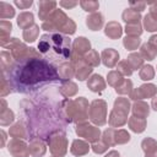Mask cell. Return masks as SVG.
Instances as JSON below:
<instances>
[{
  "label": "cell",
  "instance_id": "28",
  "mask_svg": "<svg viewBox=\"0 0 157 157\" xmlns=\"http://www.w3.org/2000/svg\"><path fill=\"white\" fill-rule=\"evenodd\" d=\"M9 134L10 136H12L13 139H27V130H26V126H23L22 123H16L13 124L10 130H9Z\"/></svg>",
  "mask_w": 157,
  "mask_h": 157
},
{
  "label": "cell",
  "instance_id": "23",
  "mask_svg": "<svg viewBox=\"0 0 157 157\" xmlns=\"http://www.w3.org/2000/svg\"><path fill=\"white\" fill-rule=\"evenodd\" d=\"M70 151H71V153L75 155V156H83V155H86V153L90 151V146H88V144H87L86 141H82V140H74Z\"/></svg>",
  "mask_w": 157,
  "mask_h": 157
},
{
  "label": "cell",
  "instance_id": "27",
  "mask_svg": "<svg viewBox=\"0 0 157 157\" xmlns=\"http://www.w3.org/2000/svg\"><path fill=\"white\" fill-rule=\"evenodd\" d=\"M58 69H59L58 72H59V76L61 78V81H69L75 75V69L71 65V63H65L61 66H59Z\"/></svg>",
  "mask_w": 157,
  "mask_h": 157
},
{
  "label": "cell",
  "instance_id": "13",
  "mask_svg": "<svg viewBox=\"0 0 157 157\" xmlns=\"http://www.w3.org/2000/svg\"><path fill=\"white\" fill-rule=\"evenodd\" d=\"M91 50V43L85 37H78L72 43V53L82 56L83 54H87Z\"/></svg>",
  "mask_w": 157,
  "mask_h": 157
},
{
  "label": "cell",
  "instance_id": "17",
  "mask_svg": "<svg viewBox=\"0 0 157 157\" xmlns=\"http://www.w3.org/2000/svg\"><path fill=\"white\" fill-rule=\"evenodd\" d=\"M29 153L33 157H42L45 153V144L43 141V139H32L29 142Z\"/></svg>",
  "mask_w": 157,
  "mask_h": 157
},
{
  "label": "cell",
  "instance_id": "42",
  "mask_svg": "<svg viewBox=\"0 0 157 157\" xmlns=\"http://www.w3.org/2000/svg\"><path fill=\"white\" fill-rule=\"evenodd\" d=\"M125 32L128 36L132 37H139L142 33V27L140 23H134V25H126L125 26Z\"/></svg>",
  "mask_w": 157,
  "mask_h": 157
},
{
  "label": "cell",
  "instance_id": "54",
  "mask_svg": "<svg viewBox=\"0 0 157 157\" xmlns=\"http://www.w3.org/2000/svg\"><path fill=\"white\" fill-rule=\"evenodd\" d=\"M151 105H152V108L157 112V96L155 97V98H152V102H151Z\"/></svg>",
  "mask_w": 157,
  "mask_h": 157
},
{
  "label": "cell",
  "instance_id": "11",
  "mask_svg": "<svg viewBox=\"0 0 157 157\" xmlns=\"http://www.w3.org/2000/svg\"><path fill=\"white\" fill-rule=\"evenodd\" d=\"M9 152L13 156V157H28L29 153V148L26 145L25 141L20 140V139H12L9 142Z\"/></svg>",
  "mask_w": 157,
  "mask_h": 157
},
{
  "label": "cell",
  "instance_id": "22",
  "mask_svg": "<svg viewBox=\"0 0 157 157\" xmlns=\"http://www.w3.org/2000/svg\"><path fill=\"white\" fill-rule=\"evenodd\" d=\"M132 114H134V117L146 119L148 117V114H150L148 104L146 102H142V101H136L132 104Z\"/></svg>",
  "mask_w": 157,
  "mask_h": 157
},
{
  "label": "cell",
  "instance_id": "48",
  "mask_svg": "<svg viewBox=\"0 0 157 157\" xmlns=\"http://www.w3.org/2000/svg\"><path fill=\"white\" fill-rule=\"evenodd\" d=\"M145 6H146V2L144 1H130V9L137 12H141L142 10H145Z\"/></svg>",
  "mask_w": 157,
  "mask_h": 157
},
{
  "label": "cell",
  "instance_id": "21",
  "mask_svg": "<svg viewBox=\"0 0 157 157\" xmlns=\"http://www.w3.org/2000/svg\"><path fill=\"white\" fill-rule=\"evenodd\" d=\"M15 119V114L12 110H10L6 107V102L4 98H1V112H0V124L2 126L10 125Z\"/></svg>",
  "mask_w": 157,
  "mask_h": 157
},
{
  "label": "cell",
  "instance_id": "7",
  "mask_svg": "<svg viewBox=\"0 0 157 157\" xmlns=\"http://www.w3.org/2000/svg\"><path fill=\"white\" fill-rule=\"evenodd\" d=\"M47 142L49 145V150L52 155H54L55 157L65 156L67 151V140H66V135L64 131H56L52 134L49 139L47 140Z\"/></svg>",
  "mask_w": 157,
  "mask_h": 157
},
{
  "label": "cell",
  "instance_id": "52",
  "mask_svg": "<svg viewBox=\"0 0 157 157\" xmlns=\"http://www.w3.org/2000/svg\"><path fill=\"white\" fill-rule=\"evenodd\" d=\"M150 13L157 18V2H152L150 7Z\"/></svg>",
  "mask_w": 157,
  "mask_h": 157
},
{
  "label": "cell",
  "instance_id": "31",
  "mask_svg": "<svg viewBox=\"0 0 157 157\" xmlns=\"http://www.w3.org/2000/svg\"><path fill=\"white\" fill-rule=\"evenodd\" d=\"M126 59H128L126 61L129 66L131 67V70H137L144 66V59L140 53H131Z\"/></svg>",
  "mask_w": 157,
  "mask_h": 157
},
{
  "label": "cell",
  "instance_id": "2",
  "mask_svg": "<svg viewBox=\"0 0 157 157\" xmlns=\"http://www.w3.org/2000/svg\"><path fill=\"white\" fill-rule=\"evenodd\" d=\"M39 103L33 101H22L21 109L26 124L27 139H45L56 131H64V118L61 114L60 103L53 107L50 103H45L43 99Z\"/></svg>",
  "mask_w": 157,
  "mask_h": 157
},
{
  "label": "cell",
  "instance_id": "36",
  "mask_svg": "<svg viewBox=\"0 0 157 157\" xmlns=\"http://www.w3.org/2000/svg\"><path fill=\"white\" fill-rule=\"evenodd\" d=\"M13 16H15V9L10 4L0 1V17L5 20V18H11Z\"/></svg>",
  "mask_w": 157,
  "mask_h": 157
},
{
  "label": "cell",
  "instance_id": "39",
  "mask_svg": "<svg viewBox=\"0 0 157 157\" xmlns=\"http://www.w3.org/2000/svg\"><path fill=\"white\" fill-rule=\"evenodd\" d=\"M130 141V135L126 130H115L114 131V146L119 144H126Z\"/></svg>",
  "mask_w": 157,
  "mask_h": 157
},
{
  "label": "cell",
  "instance_id": "16",
  "mask_svg": "<svg viewBox=\"0 0 157 157\" xmlns=\"http://www.w3.org/2000/svg\"><path fill=\"white\" fill-rule=\"evenodd\" d=\"M123 33V27L119 22H115V21H110L105 25L104 27V34L107 37H109L110 39H117L121 36Z\"/></svg>",
  "mask_w": 157,
  "mask_h": 157
},
{
  "label": "cell",
  "instance_id": "26",
  "mask_svg": "<svg viewBox=\"0 0 157 157\" xmlns=\"http://www.w3.org/2000/svg\"><path fill=\"white\" fill-rule=\"evenodd\" d=\"M123 20L126 22V25H134V23H140V20H141V15L140 12L132 10V9H125L123 15H121Z\"/></svg>",
  "mask_w": 157,
  "mask_h": 157
},
{
  "label": "cell",
  "instance_id": "55",
  "mask_svg": "<svg viewBox=\"0 0 157 157\" xmlns=\"http://www.w3.org/2000/svg\"><path fill=\"white\" fill-rule=\"evenodd\" d=\"M1 139H2L1 146H4V144H5V140H6V134H5V131H2V130H1Z\"/></svg>",
  "mask_w": 157,
  "mask_h": 157
},
{
  "label": "cell",
  "instance_id": "18",
  "mask_svg": "<svg viewBox=\"0 0 157 157\" xmlns=\"http://www.w3.org/2000/svg\"><path fill=\"white\" fill-rule=\"evenodd\" d=\"M11 29H12V25L10 21H6V20H2L0 22V44L1 47L5 48V45L10 42V33H11Z\"/></svg>",
  "mask_w": 157,
  "mask_h": 157
},
{
  "label": "cell",
  "instance_id": "12",
  "mask_svg": "<svg viewBox=\"0 0 157 157\" xmlns=\"http://www.w3.org/2000/svg\"><path fill=\"white\" fill-rule=\"evenodd\" d=\"M56 1H48V0H42L38 2V16L40 20L47 21L50 15L56 10Z\"/></svg>",
  "mask_w": 157,
  "mask_h": 157
},
{
  "label": "cell",
  "instance_id": "20",
  "mask_svg": "<svg viewBox=\"0 0 157 157\" xmlns=\"http://www.w3.org/2000/svg\"><path fill=\"white\" fill-rule=\"evenodd\" d=\"M141 147L145 152V157H157V141L156 140L151 137H146L142 140Z\"/></svg>",
  "mask_w": 157,
  "mask_h": 157
},
{
  "label": "cell",
  "instance_id": "38",
  "mask_svg": "<svg viewBox=\"0 0 157 157\" xmlns=\"http://www.w3.org/2000/svg\"><path fill=\"white\" fill-rule=\"evenodd\" d=\"M144 27L148 32H155L157 31V18L152 16L150 12L144 17Z\"/></svg>",
  "mask_w": 157,
  "mask_h": 157
},
{
  "label": "cell",
  "instance_id": "3",
  "mask_svg": "<svg viewBox=\"0 0 157 157\" xmlns=\"http://www.w3.org/2000/svg\"><path fill=\"white\" fill-rule=\"evenodd\" d=\"M38 52L53 66L59 67L71 60V39L61 33H45L38 42Z\"/></svg>",
  "mask_w": 157,
  "mask_h": 157
},
{
  "label": "cell",
  "instance_id": "15",
  "mask_svg": "<svg viewBox=\"0 0 157 157\" xmlns=\"http://www.w3.org/2000/svg\"><path fill=\"white\" fill-rule=\"evenodd\" d=\"M103 23H104V18H103V15L101 12L91 13L86 18V26L91 31H98V29H101L102 26H103Z\"/></svg>",
  "mask_w": 157,
  "mask_h": 157
},
{
  "label": "cell",
  "instance_id": "10",
  "mask_svg": "<svg viewBox=\"0 0 157 157\" xmlns=\"http://www.w3.org/2000/svg\"><path fill=\"white\" fill-rule=\"evenodd\" d=\"M157 93V87L153 83H145L139 88H135L130 93L132 101H141L142 98H151Z\"/></svg>",
  "mask_w": 157,
  "mask_h": 157
},
{
  "label": "cell",
  "instance_id": "32",
  "mask_svg": "<svg viewBox=\"0 0 157 157\" xmlns=\"http://www.w3.org/2000/svg\"><path fill=\"white\" fill-rule=\"evenodd\" d=\"M141 56L144 60H153L157 55V49L153 48L152 45H150L148 43H145L141 45V52H140Z\"/></svg>",
  "mask_w": 157,
  "mask_h": 157
},
{
  "label": "cell",
  "instance_id": "6",
  "mask_svg": "<svg viewBox=\"0 0 157 157\" xmlns=\"http://www.w3.org/2000/svg\"><path fill=\"white\" fill-rule=\"evenodd\" d=\"M130 110V103L128 98L119 97L114 102V108L110 112L108 123L112 128L123 126L128 121V113Z\"/></svg>",
  "mask_w": 157,
  "mask_h": 157
},
{
  "label": "cell",
  "instance_id": "4",
  "mask_svg": "<svg viewBox=\"0 0 157 157\" xmlns=\"http://www.w3.org/2000/svg\"><path fill=\"white\" fill-rule=\"evenodd\" d=\"M61 114L66 123H86L88 119V102L85 97H78L75 101L64 99L60 102Z\"/></svg>",
  "mask_w": 157,
  "mask_h": 157
},
{
  "label": "cell",
  "instance_id": "9",
  "mask_svg": "<svg viewBox=\"0 0 157 157\" xmlns=\"http://www.w3.org/2000/svg\"><path fill=\"white\" fill-rule=\"evenodd\" d=\"M76 134L81 137H85L90 142H96L99 140L101 130L93 125H90L87 123H81L76 125Z\"/></svg>",
  "mask_w": 157,
  "mask_h": 157
},
{
  "label": "cell",
  "instance_id": "53",
  "mask_svg": "<svg viewBox=\"0 0 157 157\" xmlns=\"http://www.w3.org/2000/svg\"><path fill=\"white\" fill-rule=\"evenodd\" d=\"M104 157H119V152H118V151H110V152H108Z\"/></svg>",
  "mask_w": 157,
  "mask_h": 157
},
{
  "label": "cell",
  "instance_id": "50",
  "mask_svg": "<svg viewBox=\"0 0 157 157\" xmlns=\"http://www.w3.org/2000/svg\"><path fill=\"white\" fill-rule=\"evenodd\" d=\"M77 4H80V2H77V1H60V2H59V5H60V6H63V7H66V9H70V7H75Z\"/></svg>",
  "mask_w": 157,
  "mask_h": 157
},
{
  "label": "cell",
  "instance_id": "35",
  "mask_svg": "<svg viewBox=\"0 0 157 157\" xmlns=\"http://www.w3.org/2000/svg\"><path fill=\"white\" fill-rule=\"evenodd\" d=\"M132 91V82L129 78H123L120 83L115 87V92L119 94H128Z\"/></svg>",
  "mask_w": 157,
  "mask_h": 157
},
{
  "label": "cell",
  "instance_id": "25",
  "mask_svg": "<svg viewBox=\"0 0 157 157\" xmlns=\"http://www.w3.org/2000/svg\"><path fill=\"white\" fill-rule=\"evenodd\" d=\"M128 124H129V128L134 131V132H142L145 129H146V119L144 118H137V117H130L129 120H128Z\"/></svg>",
  "mask_w": 157,
  "mask_h": 157
},
{
  "label": "cell",
  "instance_id": "5",
  "mask_svg": "<svg viewBox=\"0 0 157 157\" xmlns=\"http://www.w3.org/2000/svg\"><path fill=\"white\" fill-rule=\"evenodd\" d=\"M42 28L49 33H61V34H74L76 31L75 22L69 18L64 11L56 9L50 17L42 23Z\"/></svg>",
  "mask_w": 157,
  "mask_h": 157
},
{
  "label": "cell",
  "instance_id": "45",
  "mask_svg": "<svg viewBox=\"0 0 157 157\" xmlns=\"http://www.w3.org/2000/svg\"><path fill=\"white\" fill-rule=\"evenodd\" d=\"M117 71L120 72L121 75H125V76H130V75L132 74V70H131V67L129 66V64H128L126 60H125V61H120V63L118 64Z\"/></svg>",
  "mask_w": 157,
  "mask_h": 157
},
{
  "label": "cell",
  "instance_id": "41",
  "mask_svg": "<svg viewBox=\"0 0 157 157\" xmlns=\"http://www.w3.org/2000/svg\"><path fill=\"white\" fill-rule=\"evenodd\" d=\"M155 76V70L151 65H144L140 70V78L144 81H148L152 80Z\"/></svg>",
  "mask_w": 157,
  "mask_h": 157
},
{
  "label": "cell",
  "instance_id": "30",
  "mask_svg": "<svg viewBox=\"0 0 157 157\" xmlns=\"http://www.w3.org/2000/svg\"><path fill=\"white\" fill-rule=\"evenodd\" d=\"M0 58H1L0 61H1V69H2V72H7V71L12 67V65L15 64V59H13L12 55H10V53H7V52H5V50L1 52Z\"/></svg>",
  "mask_w": 157,
  "mask_h": 157
},
{
  "label": "cell",
  "instance_id": "8",
  "mask_svg": "<svg viewBox=\"0 0 157 157\" xmlns=\"http://www.w3.org/2000/svg\"><path fill=\"white\" fill-rule=\"evenodd\" d=\"M88 118L98 126L104 125L107 121V103L103 99H94L88 108Z\"/></svg>",
  "mask_w": 157,
  "mask_h": 157
},
{
  "label": "cell",
  "instance_id": "49",
  "mask_svg": "<svg viewBox=\"0 0 157 157\" xmlns=\"http://www.w3.org/2000/svg\"><path fill=\"white\" fill-rule=\"evenodd\" d=\"M32 4H33V1L32 0H27V1H23V0H15V5L16 6H18L20 9H28V7H31L32 6Z\"/></svg>",
  "mask_w": 157,
  "mask_h": 157
},
{
  "label": "cell",
  "instance_id": "19",
  "mask_svg": "<svg viewBox=\"0 0 157 157\" xmlns=\"http://www.w3.org/2000/svg\"><path fill=\"white\" fill-rule=\"evenodd\" d=\"M87 87L92 91V92H102L105 88V82L103 80V77L98 74L92 75L88 81H87Z\"/></svg>",
  "mask_w": 157,
  "mask_h": 157
},
{
  "label": "cell",
  "instance_id": "44",
  "mask_svg": "<svg viewBox=\"0 0 157 157\" xmlns=\"http://www.w3.org/2000/svg\"><path fill=\"white\" fill-rule=\"evenodd\" d=\"M114 129L113 128H109L107 129L104 132H103V137L102 140L108 145V146H114Z\"/></svg>",
  "mask_w": 157,
  "mask_h": 157
},
{
  "label": "cell",
  "instance_id": "34",
  "mask_svg": "<svg viewBox=\"0 0 157 157\" xmlns=\"http://www.w3.org/2000/svg\"><path fill=\"white\" fill-rule=\"evenodd\" d=\"M83 60H85V63H86L87 65H90L91 67L98 66V65H99V61H101L98 53H97L96 50H93V49H91L87 54L83 55Z\"/></svg>",
  "mask_w": 157,
  "mask_h": 157
},
{
  "label": "cell",
  "instance_id": "47",
  "mask_svg": "<svg viewBox=\"0 0 157 157\" xmlns=\"http://www.w3.org/2000/svg\"><path fill=\"white\" fill-rule=\"evenodd\" d=\"M0 93H1V97H4V96H6L7 93H10L12 90H11V86H10V83H9V81H7V78L2 75V77H1V86H0Z\"/></svg>",
  "mask_w": 157,
  "mask_h": 157
},
{
  "label": "cell",
  "instance_id": "51",
  "mask_svg": "<svg viewBox=\"0 0 157 157\" xmlns=\"http://www.w3.org/2000/svg\"><path fill=\"white\" fill-rule=\"evenodd\" d=\"M148 44L157 49V34H153V36L150 37V39H148Z\"/></svg>",
  "mask_w": 157,
  "mask_h": 157
},
{
  "label": "cell",
  "instance_id": "46",
  "mask_svg": "<svg viewBox=\"0 0 157 157\" xmlns=\"http://www.w3.org/2000/svg\"><path fill=\"white\" fill-rule=\"evenodd\" d=\"M108 147L109 146L103 140H98V141L93 142V145H92V150H93L94 153H103L108 150Z\"/></svg>",
  "mask_w": 157,
  "mask_h": 157
},
{
  "label": "cell",
  "instance_id": "40",
  "mask_svg": "<svg viewBox=\"0 0 157 157\" xmlns=\"http://www.w3.org/2000/svg\"><path fill=\"white\" fill-rule=\"evenodd\" d=\"M80 5L85 11L92 12V13H94L99 7L98 1H93V0H82V1H80Z\"/></svg>",
  "mask_w": 157,
  "mask_h": 157
},
{
  "label": "cell",
  "instance_id": "24",
  "mask_svg": "<svg viewBox=\"0 0 157 157\" xmlns=\"http://www.w3.org/2000/svg\"><path fill=\"white\" fill-rule=\"evenodd\" d=\"M17 25L20 28H22L23 31L32 27L34 25V18H33V13L32 12H21L17 17Z\"/></svg>",
  "mask_w": 157,
  "mask_h": 157
},
{
  "label": "cell",
  "instance_id": "29",
  "mask_svg": "<svg viewBox=\"0 0 157 157\" xmlns=\"http://www.w3.org/2000/svg\"><path fill=\"white\" fill-rule=\"evenodd\" d=\"M59 91H60V93H61L64 97H71V96L76 94V92H77V86H76V83H74L72 81H64L63 85L60 86Z\"/></svg>",
  "mask_w": 157,
  "mask_h": 157
},
{
  "label": "cell",
  "instance_id": "1",
  "mask_svg": "<svg viewBox=\"0 0 157 157\" xmlns=\"http://www.w3.org/2000/svg\"><path fill=\"white\" fill-rule=\"evenodd\" d=\"M2 75L7 78L12 91L20 93H31L48 83L61 81L56 67L42 55L15 60L12 67Z\"/></svg>",
  "mask_w": 157,
  "mask_h": 157
},
{
  "label": "cell",
  "instance_id": "37",
  "mask_svg": "<svg viewBox=\"0 0 157 157\" xmlns=\"http://www.w3.org/2000/svg\"><path fill=\"white\" fill-rule=\"evenodd\" d=\"M141 39L139 37H132V36H126L123 39V44L128 50H135L140 45Z\"/></svg>",
  "mask_w": 157,
  "mask_h": 157
},
{
  "label": "cell",
  "instance_id": "43",
  "mask_svg": "<svg viewBox=\"0 0 157 157\" xmlns=\"http://www.w3.org/2000/svg\"><path fill=\"white\" fill-rule=\"evenodd\" d=\"M108 83L110 85V86H113V87H117L119 83H120V81L123 80V75L120 74V72H118V71H110L109 74H108Z\"/></svg>",
  "mask_w": 157,
  "mask_h": 157
},
{
  "label": "cell",
  "instance_id": "33",
  "mask_svg": "<svg viewBox=\"0 0 157 157\" xmlns=\"http://www.w3.org/2000/svg\"><path fill=\"white\" fill-rule=\"evenodd\" d=\"M38 34H39V26L33 25L32 27H29V28L23 31V39L26 42L32 43L38 38Z\"/></svg>",
  "mask_w": 157,
  "mask_h": 157
},
{
  "label": "cell",
  "instance_id": "14",
  "mask_svg": "<svg viewBox=\"0 0 157 157\" xmlns=\"http://www.w3.org/2000/svg\"><path fill=\"white\" fill-rule=\"evenodd\" d=\"M102 63L107 66V67H113L118 64V60H119V53L115 50V49H112V48H108V49H104L102 52Z\"/></svg>",
  "mask_w": 157,
  "mask_h": 157
}]
</instances>
